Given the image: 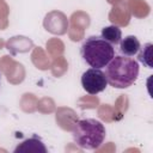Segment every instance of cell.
<instances>
[{
    "mask_svg": "<svg viewBox=\"0 0 153 153\" xmlns=\"http://www.w3.org/2000/svg\"><path fill=\"white\" fill-rule=\"evenodd\" d=\"M140 67L137 61L129 56L118 55L108 63L105 75L108 84L115 88H127L131 86L139 76Z\"/></svg>",
    "mask_w": 153,
    "mask_h": 153,
    "instance_id": "obj_1",
    "label": "cell"
},
{
    "mask_svg": "<svg viewBox=\"0 0 153 153\" xmlns=\"http://www.w3.org/2000/svg\"><path fill=\"white\" fill-rule=\"evenodd\" d=\"M106 130L96 118H84L74 123L72 136L74 142L84 149H97L104 142Z\"/></svg>",
    "mask_w": 153,
    "mask_h": 153,
    "instance_id": "obj_2",
    "label": "cell"
},
{
    "mask_svg": "<svg viewBox=\"0 0 153 153\" xmlns=\"http://www.w3.org/2000/svg\"><path fill=\"white\" fill-rule=\"evenodd\" d=\"M80 55L90 67L100 69L114 59L115 48L100 36H90L82 42Z\"/></svg>",
    "mask_w": 153,
    "mask_h": 153,
    "instance_id": "obj_3",
    "label": "cell"
},
{
    "mask_svg": "<svg viewBox=\"0 0 153 153\" xmlns=\"http://www.w3.org/2000/svg\"><path fill=\"white\" fill-rule=\"evenodd\" d=\"M81 86L87 93L97 94L106 88V75L99 68H88L81 75Z\"/></svg>",
    "mask_w": 153,
    "mask_h": 153,
    "instance_id": "obj_4",
    "label": "cell"
},
{
    "mask_svg": "<svg viewBox=\"0 0 153 153\" xmlns=\"http://www.w3.org/2000/svg\"><path fill=\"white\" fill-rule=\"evenodd\" d=\"M19 152H31V153H47V147L44 146L43 141L37 137L36 135H33L30 139H26L25 141H23L20 145H18L14 148V153H19Z\"/></svg>",
    "mask_w": 153,
    "mask_h": 153,
    "instance_id": "obj_5",
    "label": "cell"
},
{
    "mask_svg": "<svg viewBox=\"0 0 153 153\" xmlns=\"http://www.w3.org/2000/svg\"><path fill=\"white\" fill-rule=\"evenodd\" d=\"M140 48H141L140 41L137 39V37H135L133 35L126 36L124 38H122L120 41V51L124 56L131 57V56L136 55L137 51L140 50Z\"/></svg>",
    "mask_w": 153,
    "mask_h": 153,
    "instance_id": "obj_6",
    "label": "cell"
},
{
    "mask_svg": "<svg viewBox=\"0 0 153 153\" xmlns=\"http://www.w3.org/2000/svg\"><path fill=\"white\" fill-rule=\"evenodd\" d=\"M100 37L105 39L108 43H110L111 45H115V44H118L120 41L122 39V31L118 26H115V25L105 26L102 29Z\"/></svg>",
    "mask_w": 153,
    "mask_h": 153,
    "instance_id": "obj_7",
    "label": "cell"
},
{
    "mask_svg": "<svg viewBox=\"0 0 153 153\" xmlns=\"http://www.w3.org/2000/svg\"><path fill=\"white\" fill-rule=\"evenodd\" d=\"M152 43H146L142 48H140L139 53V61L141 63H143L146 67L152 68Z\"/></svg>",
    "mask_w": 153,
    "mask_h": 153,
    "instance_id": "obj_8",
    "label": "cell"
},
{
    "mask_svg": "<svg viewBox=\"0 0 153 153\" xmlns=\"http://www.w3.org/2000/svg\"><path fill=\"white\" fill-rule=\"evenodd\" d=\"M0 78H1V76H0Z\"/></svg>",
    "mask_w": 153,
    "mask_h": 153,
    "instance_id": "obj_9",
    "label": "cell"
}]
</instances>
